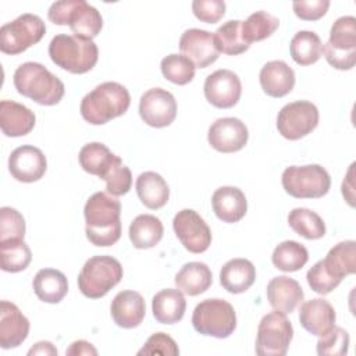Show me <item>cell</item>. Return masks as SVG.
I'll return each mask as SVG.
<instances>
[{
  "label": "cell",
  "mask_w": 356,
  "mask_h": 356,
  "mask_svg": "<svg viewBox=\"0 0 356 356\" xmlns=\"http://www.w3.org/2000/svg\"><path fill=\"white\" fill-rule=\"evenodd\" d=\"M86 238L95 246H111L121 236V203L106 192L93 193L85 203Z\"/></svg>",
  "instance_id": "obj_1"
},
{
  "label": "cell",
  "mask_w": 356,
  "mask_h": 356,
  "mask_svg": "<svg viewBox=\"0 0 356 356\" xmlns=\"http://www.w3.org/2000/svg\"><path fill=\"white\" fill-rule=\"evenodd\" d=\"M131 104L128 89L118 82H103L81 100L82 118L92 125H103L127 113Z\"/></svg>",
  "instance_id": "obj_2"
},
{
  "label": "cell",
  "mask_w": 356,
  "mask_h": 356,
  "mask_svg": "<svg viewBox=\"0 0 356 356\" xmlns=\"http://www.w3.org/2000/svg\"><path fill=\"white\" fill-rule=\"evenodd\" d=\"M17 92L42 106H54L64 97L63 81L51 74L43 64L26 61L14 72Z\"/></svg>",
  "instance_id": "obj_3"
},
{
  "label": "cell",
  "mask_w": 356,
  "mask_h": 356,
  "mask_svg": "<svg viewBox=\"0 0 356 356\" xmlns=\"http://www.w3.org/2000/svg\"><path fill=\"white\" fill-rule=\"evenodd\" d=\"M49 56L57 67L71 74H85L96 65L99 49L92 39L60 33L51 39Z\"/></svg>",
  "instance_id": "obj_4"
},
{
  "label": "cell",
  "mask_w": 356,
  "mask_h": 356,
  "mask_svg": "<svg viewBox=\"0 0 356 356\" xmlns=\"http://www.w3.org/2000/svg\"><path fill=\"white\" fill-rule=\"evenodd\" d=\"M47 17L56 25H68L75 36L85 39L96 38L103 28L100 11L85 0L54 1Z\"/></svg>",
  "instance_id": "obj_5"
},
{
  "label": "cell",
  "mask_w": 356,
  "mask_h": 356,
  "mask_svg": "<svg viewBox=\"0 0 356 356\" xmlns=\"http://www.w3.org/2000/svg\"><path fill=\"white\" fill-rule=\"evenodd\" d=\"M121 263L107 254L93 256L83 264L78 275V288L89 299L103 298L122 278Z\"/></svg>",
  "instance_id": "obj_6"
},
{
  "label": "cell",
  "mask_w": 356,
  "mask_h": 356,
  "mask_svg": "<svg viewBox=\"0 0 356 356\" xmlns=\"http://www.w3.org/2000/svg\"><path fill=\"white\" fill-rule=\"evenodd\" d=\"M192 325L202 335L224 339L236 328V313L224 299H204L193 310Z\"/></svg>",
  "instance_id": "obj_7"
},
{
  "label": "cell",
  "mask_w": 356,
  "mask_h": 356,
  "mask_svg": "<svg viewBox=\"0 0 356 356\" xmlns=\"http://www.w3.org/2000/svg\"><path fill=\"white\" fill-rule=\"evenodd\" d=\"M327 63L341 71L352 70L356 64V18L339 17L331 26L330 39L321 47Z\"/></svg>",
  "instance_id": "obj_8"
},
{
  "label": "cell",
  "mask_w": 356,
  "mask_h": 356,
  "mask_svg": "<svg viewBox=\"0 0 356 356\" xmlns=\"http://www.w3.org/2000/svg\"><path fill=\"white\" fill-rule=\"evenodd\" d=\"M282 188L296 199H318L328 193L331 178L320 164L289 165L281 177Z\"/></svg>",
  "instance_id": "obj_9"
},
{
  "label": "cell",
  "mask_w": 356,
  "mask_h": 356,
  "mask_svg": "<svg viewBox=\"0 0 356 356\" xmlns=\"http://www.w3.org/2000/svg\"><path fill=\"white\" fill-rule=\"evenodd\" d=\"M46 33L43 19L35 14H22L0 28V50L6 54H19L40 42Z\"/></svg>",
  "instance_id": "obj_10"
},
{
  "label": "cell",
  "mask_w": 356,
  "mask_h": 356,
  "mask_svg": "<svg viewBox=\"0 0 356 356\" xmlns=\"http://www.w3.org/2000/svg\"><path fill=\"white\" fill-rule=\"evenodd\" d=\"M293 338V328L284 313L277 310L263 316L257 327L256 353L259 356H284Z\"/></svg>",
  "instance_id": "obj_11"
},
{
  "label": "cell",
  "mask_w": 356,
  "mask_h": 356,
  "mask_svg": "<svg viewBox=\"0 0 356 356\" xmlns=\"http://www.w3.org/2000/svg\"><path fill=\"white\" fill-rule=\"evenodd\" d=\"M318 125V108L307 100L285 104L277 115V129L285 139L298 140Z\"/></svg>",
  "instance_id": "obj_12"
},
{
  "label": "cell",
  "mask_w": 356,
  "mask_h": 356,
  "mask_svg": "<svg viewBox=\"0 0 356 356\" xmlns=\"http://www.w3.org/2000/svg\"><path fill=\"white\" fill-rule=\"evenodd\" d=\"M172 227L182 246L191 253H203L211 245V231L206 221L192 209L178 211Z\"/></svg>",
  "instance_id": "obj_13"
},
{
  "label": "cell",
  "mask_w": 356,
  "mask_h": 356,
  "mask_svg": "<svg viewBox=\"0 0 356 356\" xmlns=\"http://www.w3.org/2000/svg\"><path fill=\"white\" fill-rule=\"evenodd\" d=\"M139 115L149 127H168L177 117L175 97L163 88H152L140 96Z\"/></svg>",
  "instance_id": "obj_14"
},
{
  "label": "cell",
  "mask_w": 356,
  "mask_h": 356,
  "mask_svg": "<svg viewBox=\"0 0 356 356\" xmlns=\"http://www.w3.org/2000/svg\"><path fill=\"white\" fill-rule=\"evenodd\" d=\"M204 97L217 108L234 107L242 95L239 76L231 70H217L204 81Z\"/></svg>",
  "instance_id": "obj_15"
},
{
  "label": "cell",
  "mask_w": 356,
  "mask_h": 356,
  "mask_svg": "<svg viewBox=\"0 0 356 356\" xmlns=\"http://www.w3.org/2000/svg\"><path fill=\"white\" fill-rule=\"evenodd\" d=\"M249 139V131L245 122L235 117L216 120L207 134L210 146L221 153H234L245 147Z\"/></svg>",
  "instance_id": "obj_16"
},
{
  "label": "cell",
  "mask_w": 356,
  "mask_h": 356,
  "mask_svg": "<svg viewBox=\"0 0 356 356\" xmlns=\"http://www.w3.org/2000/svg\"><path fill=\"white\" fill-rule=\"evenodd\" d=\"M8 170L13 178L19 182H36L44 175L47 160L39 147L22 145L11 152L8 157Z\"/></svg>",
  "instance_id": "obj_17"
},
{
  "label": "cell",
  "mask_w": 356,
  "mask_h": 356,
  "mask_svg": "<svg viewBox=\"0 0 356 356\" xmlns=\"http://www.w3.org/2000/svg\"><path fill=\"white\" fill-rule=\"evenodd\" d=\"M179 50L197 68L209 67L218 58L220 54L214 44V38L211 32L197 28L186 29L181 35Z\"/></svg>",
  "instance_id": "obj_18"
},
{
  "label": "cell",
  "mask_w": 356,
  "mask_h": 356,
  "mask_svg": "<svg viewBox=\"0 0 356 356\" xmlns=\"http://www.w3.org/2000/svg\"><path fill=\"white\" fill-rule=\"evenodd\" d=\"M29 334V320L22 314L17 305L0 302V346L11 349L19 346Z\"/></svg>",
  "instance_id": "obj_19"
},
{
  "label": "cell",
  "mask_w": 356,
  "mask_h": 356,
  "mask_svg": "<svg viewBox=\"0 0 356 356\" xmlns=\"http://www.w3.org/2000/svg\"><path fill=\"white\" fill-rule=\"evenodd\" d=\"M114 323L121 328H135L140 325L146 314V305L143 296L136 291L118 292L110 306Z\"/></svg>",
  "instance_id": "obj_20"
},
{
  "label": "cell",
  "mask_w": 356,
  "mask_h": 356,
  "mask_svg": "<svg viewBox=\"0 0 356 356\" xmlns=\"http://www.w3.org/2000/svg\"><path fill=\"white\" fill-rule=\"evenodd\" d=\"M337 314L332 305L323 299L316 298L305 302L299 309L300 325L312 335L320 337L335 325Z\"/></svg>",
  "instance_id": "obj_21"
},
{
  "label": "cell",
  "mask_w": 356,
  "mask_h": 356,
  "mask_svg": "<svg viewBox=\"0 0 356 356\" xmlns=\"http://www.w3.org/2000/svg\"><path fill=\"white\" fill-rule=\"evenodd\" d=\"M36 122L31 108L14 100L0 102V128L6 136L18 138L28 135Z\"/></svg>",
  "instance_id": "obj_22"
},
{
  "label": "cell",
  "mask_w": 356,
  "mask_h": 356,
  "mask_svg": "<svg viewBox=\"0 0 356 356\" xmlns=\"http://www.w3.org/2000/svg\"><path fill=\"white\" fill-rule=\"evenodd\" d=\"M266 292L271 307L284 314L292 313L305 298L299 282L286 275L274 277L268 282Z\"/></svg>",
  "instance_id": "obj_23"
},
{
  "label": "cell",
  "mask_w": 356,
  "mask_h": 356,
  "mask_svg": "<svg viewBox=\"0 0 356 356\" xmlns=\"http://www.w3.org/2000/svg\"><path fill=\"white\" fill-rule=\"evenodd\" d=\"M263 92L271 97H284L295 86V72L282 60L266 63L259 74Z\"/></svg>",
  "instance_id": "obj_24"
},
{
  "label": "cell",
  "mask_w": 356,
  "mask_h": 356,
  "mask_svg": "<svg viewBox=\"0 0 356 356\" xmlns=\"http://www.w3.org/2000/svg\"><path fill=\"white\" fill-rule=\"evenodd\" d=\"M213 211L222 222H238L248 211L245 193L236 186H221L211 196Z\"/></svg>",
  "instance_id": "obj_25"
},
{
  "label": "cell",
  "mask_w": 356,
  "mask_h": 356,
  "mask_svg": "<svg viewBox=\"0 0 356 356\" xmlns=\"http://www.w3.org/2000/svg\"><path fill=\"white\" fill-rule=\"evenodd\" d=\"M256 280V268L248 259L228 260L220 271V284L229 293L248 291Z\"/></svg>",
  "instance_id": "obj_26"
},
{
  "label": "cell",
  "mask_w": 356,
  "mask_h": 356,
  "mask_svg": "<svg viewBox=\"0 0 356 356\" xmlns=\"http://www.w3.org/2000/svg\"><path fill=\"white\" fill-rule=\"evenodd\" d=\"M153 317L161 324H175L182 320L186 310L184 293L177 288H167L157 292L152 299Z\"/></svg>",
  "instance_id": "obj_27"
},
{
  "label": "cell",
  "mask_w": 356,
  "mask_h": 356,
  "mask_svg": "<svg viewBox=\"0 0 356 356\" xmlns=\"http://www.w3.org/2000/svg\"><path fill=\"white\" fill-rule=\"evenodd\" d=\"M177 288L189 296H197L206 292L213 284V274L207 264L202 261H189L175 274Z\"/></svg>",
  "instance_id": "obj_28"
},
{
  "label": "cell",
  "mask_w": 356,
  "mask_h": 356,
  "mask_svg": "<svg viewBox=\"0 0 356 356\" xmlns=\"http://www.w3.org/2000/svg\"><path fill=\"white\" fill-rule=\"evenodd\" d=\"M135 186L139 200L150 210L161 209L168 202L170 188L165 179L154 171L142 172L136 178Z\"/></svg>",
  "instance_id": "obj_29"
},
{
  "label": "cell",
  "mask_w": 356,
  "mask_h": 356,
  "mask_svg": "<svg viewBox=\"0 0 356 356\" xmlns=\"http://www.w3.org/2000/svg\"><path fill=\"white\" fill-rule=\"evenodd\" d=\"M35 295L46 303H58L68 292L67 277L56 268H42L33 278Z\"/></svg>",
  "instance_id": "obj_30"
},
{
  "label": "cell",
  "mask_w": 356,
  "mask_h": 356,
  "mask_svg": "<svg viewBox=\"0 0 356 356\" xmlns=\"http://www.w3.org/2000/svg\"><path fill=\"white\" fill-rule=\"evenodd\" d=\"M325 270L337 280L342 281L346 275L356 273V242L343 241L332 246L325 259H323Z\"/></svg>",
  "instance_id": "obj_31"
},
{
  "label": "cell",
  "mask_w": 356,
  "mask_h": 356,
  "mask_svg": "<svg viewBox=\"0 0 356 356\" xmlns=\"http://www.w3.org/2000/svg\"><path fill=\"white\" fill-rule=\"evenodd\" d=\"M129 239L136 249L154 248L163 238L164 227L160 218L152 214H139L129 225Z\"/></svg>",
  "instance_id": "obj_32"
},
{
  "label": "cell",
  "mask_w": 356,
  "mask_h": 356,
  "mask_svg": "<svg viewBox=\"0 0 356 356\" xmlns=\"http://www.w3.org/2000/svg\"><path fill=\"white\" fill-rule=\"evenodd\" d=\"M321 39L313 31H299L291 40L289 51L299 65H312L321 57Z\"/></svg>",
  "instance_id": "obj_33"
},
{
  "label": "cell",
  "mask_w": 356,
  "mask_h": 356,
  "mask_svg": "<svg viewBox=\"0 0 356 356\" xmlns=\"http://www.w3.org/2000/svg\"><path fill=\"white\" fill-rule=\"evenodd\" d=\"M115 154L110 152V149L100 142L86 143L78 154V160L83 171L97 175L100 179L111 165Z\"/></svg>",
  "instance_id": "obj_34"
},
{
  "label": "cell",
  "mask_w": 356,
  "mask_h": 356,
  "mask_svg": "<svg viewBox=\"0 0 356 356\" xmlns=\"http://www.w3.org/2000/svg\"><path fill=\"white\" fill-rule=\"evenodd\" d=\"M309 260L307 249L296 241H284L278 243L273 252L271 261L275 268L293 273L300 270Z\"/></svg>",
  "instance_id": "obj_35"
},
{
  "label": "cell",
  "mask_w": 356,
  "mask_h": 356,
  "mask_svg": "<svg viewBox=\"0 0 356 356\" xmlns=\"http://www.w3.org/2000/svg\"><path fill=\"white\" fill-rule=\"evenodd\" d=\"M241 26L242 21L229 19L214 32V44L220 53L228 56H238L245 53L250 47V44H248L242 36Z\"/></svg>",
  "instance_id": "obj_36"
},
{
  "label": "cell",
  "mask_w": 356,
  "mask_h": 356,
  "mask_svg": "<svg viewBox=\"0 0 356 356\" xmlns=\"http://www.w3.org/2000/svg\"><path fill=\"white\" fill-rule=\"evenodd\" d=\"M289 227L300 236L314 241L325 235V224L323 218L313 210L296 207L288 214Z\"/></svg>",
  "instance_id": "obj_37"
},
{
  "label": "cell",
  "mask_w": 356,
  "mask_h": 356,
  "mask_svg": "<svg viewBox=\"0 0 356 356\" xmlns=\"http://www.w3.org/2000/svg\"><path fill=\"white\" fill-rule=\"evenodd\" d=\"M280 26V19L267 11H256L242 21V36L248 44L270 38Z\"/></svg>",
  "instance_id": "obj_38"
},
{
  "label": "cell",
  "mask_w": 356,
  "mask_h": 356,
  "mask_svg": "<svg viewBox=\"0 0 356 356\" xmlns=\"http://www.w3.org/2000/svg\"><path fill=\"white\" fill-rule=\"evenodd\" d=\"M1 270L7 273H19L25 270L31 260L32 252L24 239L0 242Z\"/></svg>",
  "instance_id": "obj_39"
},
{
  "label": "cell",
  "mask_w": 356,
  "mask_h": 356,
  "mask_svg": "<svg viewBox=\"0 0 356 356\" xmlns=\"http://www.w3.org/2000/svg\"><path fill=\"white\" fill-rule=\"evenodd\" d=\"M163 76L175 83V85H186L195 76V64L185 57L184 54H168L160 63Z\"/></svg>",
  "instance_id": "obj_40"
},
{
  "label": "cell",
  "mask_w": 356,
  "mask_h": 356,
  "mask_svg": "<svg viewBox=\"0 0 356 356\" xmlns=\"http://www.w3.org/2000/svg\"><path fill=\"white\" fill-rule=\"evenodd\" d=\"M102 179L106 181V191L111 196H122L132 186V172L122 164V160L117 154Z\"/></svg>",
  "instance_id": "obj_41"
},
{
  "label": "cell",
  "mask_w": 356,
  "mask_h": 356,
  "mask_svg": "<svg viewBox=\"0 0 356 356\" xmlns=\"http://www.w3.org/2000/svg\"><path fill=\"white\" fill-rule=\"evenodd\" d=\"M349 334L341 327H331L318 337L317 353L320 356H342L348 353Z\"/></svg>",
  "instance_id": "obj_42"
},
{
  "label": "cell",
  "mask_w": 356,
  "mask_h": 356,
  "mask_svg": "<svg viewBox=\"0 0 356 356\" xmlns=\"http://www.w3.org/2000/svg\"><path fill=\"white\" fill-rule=\"evenodd\" d=\"M25 220L22 214L13 207L0 209V242L24 239Z\"/></svg>",
  "instance_id": "obj_43"
},
{
  "label": "cell",
  "mask_w": 356,
  "mask_h": 356,
  "mask_svg": "<svg viewBox=\"0 0 356 356\" xmlns=\"http://www.w3.org/2000/svg\"><path fill=\"white\" fill-rule=\"evenodd\" d=\"M306 280H307V284L312 288V291H314L316 293H320V295H328L341 284L339 280L334 278L325 270L323 260H318L314 266H312L309 268V271L306 274Z\"/></svg>",
  "instance_id": "obj_44"
},
{
  "label": "cell",
  "mask_w": 356,
  "mask_h": 356,
  "mask_svg": "<svg viewBox=\"0 0 356 356\" xmlns=\"http://www.w3.org/2000/svg\"><path fill=\"white\" fill-rule=\"evenodd\" d=\"M138 355H146V356H153V355H164V356H177L179 355V349L177 342L167 335L165 332H156L150 335L143 345L142 349L138 350Z\"/></svg>",
  "instance_id": "obj_45"
},
{
  "label": "cell",
  "mask_w": 356,
  "mask_h": 356,
  "mask_svg": "<svg viewBox=\"0 0 356 356\" xmlns=\"http://www.w3.org/2000/svg\"><path fill=\"white\" fill-rule=\"evenodd\" d=\"M192 13L202 22L216 24L225 14V3L222 0H195Z\"/></svg>",
  "instance_id": "obj_46"
},
{
  "label": "cell",
  "mask_w": 356,
  "mask_h": 356,
  "mask_svg": "<svg viewBox=\"0 0 356 356\" xmlns=\"http://www.w3.org/2000/svg\"><path fill=\"white\" fill-rule=\"evenodd\" d=\"M328 0H310V1H293L292 8L298 18L303 21H316L325 15L328 11Z\"/></svg>",
  "instance_id": "obj_47"
},
{
  "label": "cell",
  "mask_w": 356,
  "mask_h": 356,
  "mask_svg": "<svg viewBox=\"0 0 356 356\" xmlns=\"http://www.w3.org/2000/svg\"><path fill=\"white\" fill-rule=\"evenodd\" d=\"M68 356H79V355H97V350L96 348L88 342V341H83V339H79V341H75L70 345V348L67 349L65 352Z\"/></svg>",
  "instance_id": "obj_48"
},
{
  "label": "cell",
  "mask_w": 356,
  "mask_h": 356,
  "mask_svg": "<svg viewBox=\"0 0 356 356\" xmlns=\"http://www.w3.org/2000/svg\"><path fill=\"white\" fill-rule=\"evenodd\" d=\"M353 167H355V163H352L350 164V167H349V171H348V174H346V178L343 179V182H342V195H343V197L346 199V202L350 204V206H353L355 203H353V199H355V185H353Z\"/></svg>",
  "instance_id": "obj_49"
},
{
  "label": "cell",
  "mask_w": 356,
  "mask_h": 356,
  "mask_svg": "<svg viewBox=\"0 0 356 356\" xmlns=\"http://www.w3.org/2000/svg\"><path fill=\"white\" fill-rule=\"evenodd\" d=\"M28 355H53L57 356V349L53 346L51 342L49 341H40L38 343H35L29 350Z\"/></svg>",
  "instance_id": "obj_50"
}]
</instances>
